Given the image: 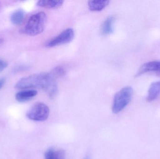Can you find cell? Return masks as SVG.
I'll list each match as a JSON object with an SVG mask.
<instances>
[{
  "instance_id": "obj_1",
  "label": "cell",
  "mask_w": 160,
  "mask_h": 159,
  "mask_svg": "<svg viewBox=\"0 0 160 159\" xmlns=\"http://www.w3.org/2000/svg\"><path fill=\"white\" fill-rule=\"evenodd\" d=\"M15 88L19 89L41 88L47 92L50 98L52 99L57 95L58 86L55 78L48 73H40L23 77L19 80Z\"/></svg>"
},
{
  "instance_id": "obj_2",
  "label": "cell",
  "mask_w": 160,
  "mask_h": 159,
  "mask_svg": "<svg viewBox=\"0 0 160 159\" xmlns=\"http://www.w3.org/2000/svg\"><path fill=\"white\" fill-rule=\"evenodd\" d=\"M47 21V14L44 12H38L29 18L22 31L31 36L40 34L44 31Z\"/></svg>"
},
{
  "instance_id": "obj_3",
  "label": "cell",
  "mask_w": 160,
  "mask_h": 159,
  "mask_svg": "<svg viewBox=\"0 0 160 159\" xmlns=\"http://www.w3.org/2000/svg\"><path fill=\"white\" fill-rule=\"evenodd\" d=\"M133 89L130 87H127L120 90L115 95L112 111L115 114L122 111L131 101Z\"/></svg>"
},
{
  "instance_id": "obj_4",
  "label": "cell",
  "mask_w": 160,
  "mask_h": 159,
  "mask_svg": "<svg viewBox=\"0 0 160 159\" xmlns=\"http://www.w3.org/2000/svg\"><path fill=\"white\" fill-rule=\"evenodd\" d=\"M49 114V108L48 105L43 103L38 102L32 106L26 116L31 120L43 121L48 119Z\"/></svg>"
},
{
  "instance_id": "obj_5",
  "label": "cell",
  "mask_w": 160,
  "mask_h": 159,
  "mask_svg": "<svg viewBox=\"0 0 160 159\" xmlns=\"http://www.w3.org/2000/svg\"><path fill=\"white\" fill-rule=\"evenodd\" d=\"M75 32L73 29L71 28L66 29L60 34L49 41L46 44V47L52 48L68 44L73 40Z\"/></svg>"
},
{
  "instance_id": "obj_6",
  "label": "cell",
  "mask_w": 160,
  "mask_h": 159,
  "mask_svg": "<svg viewBox=\"0 0 160 159\" xmlns=\"http://www.w3.org/2000/svg\"><path fill=\"white\" fill-rule=\"evenodd\" d=\"M148 72H154L157 75L160 76V61H154L145 63L138 70L136 76H139Z\"/></svg>"
},
{
  "instance_id": "obj_7",
  "label": "cell",
  "mask_w": 160,
  "mask_h": 159,
  "mask_svg": "<svg viewBox=\"0 0 160 159\" xmlns=\"http://www.w3.org/2000/svg\"><path fill=\"white\" fill-rule=\"evenodd\" d=\"M37 94L38 91L35 90H24L19 91L16 94V99L19 102H25L32 100Z\"/></svg>"
},
{
  "instance_id": "obj_8",
  "label": "cell",
  "mask_w": 160,
  "mask_h": 159,
  "mask_svg": "<svg viewBox=\"0 0 160 159\" xmlns=\"http://www.w3.org/2000/svg\"><path fill=\"white\" fill-rule=\"evenodd\" d=\"M115 20L114 17L111 16L103 21L101 29V33L102 35H108L113 32Z\"/></svg>"
},
{
  "instance_id": "obj_9",
  "label": "cell",
  "mask_w": 160,
  "mask_h": 159,
  "mask_svg": "<svg viewBox=\"0 0 160 159\" xmlns=\"http://www.w3.org/2000/svg\"><path fill=\"white\" fill-rule=\"evenodd\" d=\"M45 159H66L65 152L62 149L49 148L45 153Z\"/></svg>"
},
{
  "instance_id": "obj_10",
  "label": "cell",
  "mask_w": 160,
  "mask_h": 159,
  "mask_svg": "<svg viewBox=\"0 0 160 159\" xmlns=\"http://www.w3.org/2000/svg\"><path fill=\"white\" fill-rule=\"evenodd\" d=\"M160 94V81L154 82L150 85L148 91L147 100L151 102L156 100Z\"/></svg>"
},
{
  "instance_id": "obj_11",
  "label": "cell",
  "mask_w": 160,
  "mask_h": 159,
  "mask_svg": "<svg viewBox=\"0 0 160 159\" xmlns=\"http://www.w3.org/2000/svg\"><path fill=\"white\" fill-rule=\"evenodd\" d=\"M110 2V1H102V0L88 1V8L91 11H101L109 5Z\"/></svg>"
},
{
  "instance_id": "obj_12",
  "label": "cell",
  "mask_w": 160,
  "mask_h": 159,
  "mask_svg": "<svg viewBox=\"0 0 160 159\" xmlns=\"http://www.w3.org/2000/svg\"><path fill=\"white\" fill-rule=\"evenodd\" d=\"M64 1H39L38 2L37 5L41 7L48 8H56L62 5Z\"/></svg>"
},
{
  "instance_id": "obj_13",
  "label": "cell",
  "mask_w": 160,
  "mask_h": 159,
  "mask_svg": "<svg viewBox=\"0 0 160 159\" xmlns=\"http://www.w3.org/2000/svg\"><path fill=\"white\" fill-rule=\"evenodd\" d=\"M24 17V12L22 9H18L14 11L11 16V22L15 25L20 24L23 21Z\"/></svg>"
},
{
  "instance_id": "obj_14",
  "label": "cell",
  "mask_w": 160,
  "mask_h": 159,
  "mask_svg": "<svg viewBox=\"0 0 160 159\" xmlns=\"http://www.w3.org/2000/svg\"><path fill=\"white\" fill-rule=\"evenodd\" d=\"M51 74L55 78V77H61L62 76L64 75L65 74V71L62 67H57L53 69Z\"/></svg>"
},
{
  "instance_id": "obj_15",
  "label": "cell",
  "mask_w": 160,
  "mask_h": 159,
  "mask_svg": "<svg viewBox=\"0 0 160 159\" xmlns=\"http://www.w3.org/2000/svg\"><path fill=\"white\" fill-rule=\"evenodd\" d=\"M29 67L27 65H21L14 68L13 72L14 73L20 72H24V71H27L29 69Z\"/></svg>"
},
{
  "instance_id": "obj_16",
  "label": "cell",
  "mask_w": 160,
  "mask_h": 159,
  "mask_svg": "<svg viewBox=\"0 0 160 159\" xmlns=\"http://www.w3.org/2000/svg\"><path fill=\"white\" fill-rule=\"evenodd\" d=\"M8 66V63L3 60L0 59V72H2Z\"/></svg>"
},
{
  "instance_id": "obj_17",
  "label": "cell",
  "mask_w": 160,
  "mask_h": 159,
  "mask_svg": "<svg viewBox=\"0 0 160 159\" xmlns=\"http://www.w3.org/2000/svg\"><path fill=\"white\" fill-rule=\"evenodd\" d=\"M6 82V79L4 78H0V89H2Z\"/></svg>"
},
{
  "instance_id": "obj_18",
  "label": "cell",
  "mask_w": 160,
  "mask_h": 159,
  "mask_svg": "<svg viewBox=\"0 0 160 159\" xmlns=\"http://www.w3.org/2000/svg\"><path fill=\"white\" fill-rule=\"evenodd\" d=\"M84 159H91L90 155H89V154H87V155L85 156V158H84Z\"/></svg>"
},
{
  "instance_id": "obj_19",
  "label": "cell",
  "mask_w": 160,
  "mask_h": 159,
  "mask_svg": "<svg viewBox=\"0 0 160 159\" xmlns=\"http://www.w3.org/2000/svg\"><path fill=\"white\" fill-rule=\"evenodd\" d=\"M4 40L2 38H0V45L2 44L3 43Z\"/></svg>"
}]
</instances>
